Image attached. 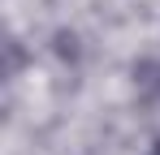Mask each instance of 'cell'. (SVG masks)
<instances>
[{
    "instance_id": "obj_1",
    "label": "cell",
    "mask_w": 160,
    "mask_h": 155,
    "mask_svg": "<svg viewBox=\"0 0 160 155\" xmlns=\"http://www.w3.org/2000/svg\"><path fill=\"white\" fill-rule=\"evenodd\" d=\"M143 155H160V142H152V147H147V151H143Z\"/></svg>"
}]
</instances>
